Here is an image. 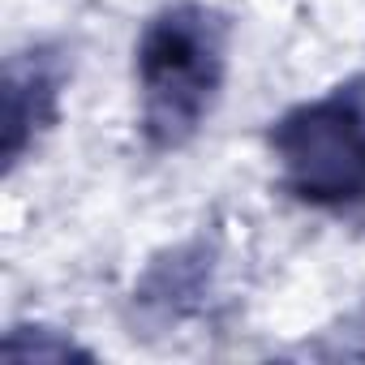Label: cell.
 <instances>
[{"label":"cell","instance_id":"obj_2","mask_svg":"<svg viewBox=\"0 0 365 365\" xmlns=\"http://www.w3.org/2000/svg\"><path fill=\"white\" fill-rule=\"evenodd\" d=\"M267 146L279 168V185L305 207L365 211V78L284 112Z\"/></svg>","mask_w":365,"mask_h":365},{"label":"cell","instance_id":"obj_3","mask_svg":"<svg viewBox=\"0 0 365 365\" xmlns=\"http://www.w3.org/2000/svg\"><path fill=\"white\" fill-rule=\"evenodd\" d=\"M65 86V61L48 48L18 52L5 73V159L18 163L39 129L56 120Z\"/></svg>","mask_w":365,"mask_h":365},{"label":"cell","instance_id":"obj_1","mask_svg":"<svg viewBox=\"0 0 365 365\" xmlns=\"http://www.w3.org/2000/svg\"><path fill=\"white\" fill-rule=\"evenodd\" d=\"M138 125L150 150H180L211 120L228 78V22L207 5L159 9L133 48Z\"/></svg>","mask_w":365,"mask_h":365}]
</instances>
